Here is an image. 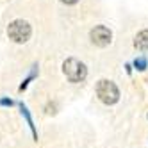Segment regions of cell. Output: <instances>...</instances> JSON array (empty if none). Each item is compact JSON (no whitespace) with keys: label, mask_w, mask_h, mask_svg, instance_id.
Listing matches in <instances>:
<instances>
[{"label":"cell","mask_w":148,"mask_h":148,"mask_svg":"<svg viewBox=\"0 0 148 148\" xmlns=\"http://www.w3.org/2000/svg\"><path fill=\"white\" fill-rule=\"evenodd\" d=\"M62 73L66 75L70 82H82L88 75V68L84 62H80L75 57H70L62 62Z\"/></svg>","instance_id":"obj_1"},{"label":"cell","mask_w":148,"mask_h":148,"mask_svg":"<svg viewBox=\"0 0 148 148\" xmlns=\"http://www.w3.org/2000/svg\"><path fill=\"white\" fill-rule=\"evenodd\" d=\"M30 34H32V27L25 20H14L7 27V36L14 43H25V41H29Z\"/></svg>","instance_id":"obj_2"},{"label":"cell","mask_w":148,"mask_h":148,"mask_svg":"<svg viewBox=\"0 0 148 148\" xmlns=\"http://www.w3.org/2000/svg\"><path fill=\"white\" fill-rule=\"evenodd\" d=\"M97 95H98V98L107 105H112L120 100V91L116 88V84L111 82V80H105V79L97 84Z\"/></svg>","instance_id":"obj_3"},{"label":"cell","mask_w":148,"mask_h":148,"mask_svg":"<svg viewBox=\"0 0 148 148\" xmlns=\"http://www.w3.org/2000/svg\"><path fill=\"white\" fill-rule=\"evenodd\" d=\"M89 38L93 41V45H97V47H107L111 43V39H112V32L105 27V25H97L91 32H89Z\"/></svg>","instance_id":"obj_4"},{"label":"cell","mask_w":148,"mask_h":148,"mask_svg":"<svg viewBox=\"0 0 148 148\" xmlns=\"http://www.w3.org/2000/svg\"><path fill=\"white\" fill-rule=\"evenodd\" d=\"M134 47L137 50H148V30H141L134 39Z\"/></svg>","instance_id":"obj_5"},{"label":"cell","mask_w":148,"mask_h":148,"mask_svg":"<svg viewBox=\"0 0 148 148\" xmlns=\"http://www.w3.org/2000/svg\"><path fill=\"white\" fill-rule=\"evenodd\" d=\"M20 107H22V114L25 116V120H27V123H29V127H30V130H32V134H34V137H38L36 136V130H34V123H32V118H30V114H29V111H27V107L22 103L20 105Z\"/></svg>","instance_id":"obj_6"},{"label":"cell","mask_w":148,"mask_h":148,"mask_svg":"<svg viewBox=\"0 0 148 148\" xmlns=\"http://www.w3.org/2000/svg\"><path fill=\"white\" fill-rule=\"evenodd\" d=\"M134 64H136V68H137V70H145V68H146V59H145V57H141V59H136V62H134Z\"/></svg>","instance_id":"obj_7"},{"label":"cell","mask_w":148,"mask_h":148,"mask_svg":"<svg viewBox=\"0 0 148 148\" xmlns=\"http://www.w3.org/2000/svg\"><path fill=\"white\" fill-rule=\"evenodd\" d=\"M0 105H13V100H7V98H2V100H0Z\"/></svg>","instance_id":"obj_8"},{"label":"cell","mask_w":148,"mask_h":148,"mask_svg":"<svg viewBox=\"0 0 148 148\" xmlns=\"http://www.w3.org/2000/svg\"><path fill=\"white\" fill-rule=\"evenodd\" d=\"M62 4H66V5H73V4H77L79 0H61Z\"/></svg>","instance_id":"obj_9"}]
</instances>
